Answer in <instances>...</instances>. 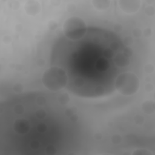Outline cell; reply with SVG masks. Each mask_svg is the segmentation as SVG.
<instances>
[{
	"label": "cell",
	"instance_id": "obj_1",
	"mask_svg": "<svg viewBox=\"0 0 155 155\" xmlns=\"http://www.w3.org/2000/svg\"><path fill=\"white\" fill-rule=\"evenodd\" d=\"M51 64L67 76V87L75 94L97 97L111 93L116 78L128 63L115 34L89 28L78 36H62L54 44Z\"/></svg>",
	"mask_w": 155,
	"mask_h": 155
}]
</instances>
